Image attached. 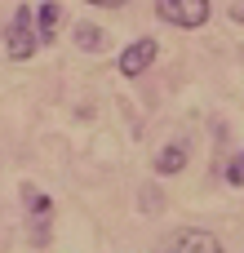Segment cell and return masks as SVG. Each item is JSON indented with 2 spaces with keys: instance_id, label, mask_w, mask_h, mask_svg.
I'll return each mask as SVG.
<instances>
[{
  "instance_id": "6da1fadb",
  "label": "cell",
  "mask_w": 244,
  "mask_h": 253,
  "mask_svg": "<svg viewBox=\"0 0 244 253\" xmlns=\"http://www.w3.org/2000/svg\"><path fill=\"white\" fill-rule=\"evenodd\" d=\"M156 18L178 31H200L213 18V0H156Z\"/></svg>"
},
{
  "instance_id": "7a4b0ae2",
  "label": "cell",
  "mask_w": 244,
  "mask_h": 253,
  "mask_svg": "<svg viewBox=\"0 0 244 253\" xmlns=\"http://www.w3.org/2000/svg\"><path fill=\"white\" fill-rule=\"evenodd\" d=\"M36 49H40V40H36V27H31V4H18L9 27H4V53L13 62H31Z\"/></svg>"
},
{
  "instance_id": "3957f363",
  "label": "cell",
  "mask_w": 244,
  "mask_h": 253,
  "mask_svg": "<svg viewBox=\"0 0 244 253\" xmlns=\"http://www.w3.org/2000/svg\"><path fill=\"white\" fill-rule=\"evenodd\" d=\"M160 58V40L156 36H138L133 44H124V53H120V62H116V71L124 76V80H138L142 71H151V62Z\"/></svg>"
},
{
  "instance_id": "277c9868",
  "label": "cell",
  "mask_w": 244,
  "mask_h": 253,
  "mask_svg": "<svg viewBox=\"0 0 244 253\" xmlns=\"http://www.w3.org/2000/svg\"><path fill=\"white\" fill-rule=\"evenodd\" d=\"M22 209L31 213V222H36V245H44L49 240V218H53V196H44L40 187H31V182H22Z\"/></svg>"
},
{
  "instance_id": "5b68a950",
  "label": "cell",
  "mask_w": 244,
  "mask_h": 253,
  "mask_svg": "<svg viewBox=\"0 0 244 253\" xmlns=\"http://www.w3.org/2000/svg\"><path fill=\"white\" fill-rule=\"evenodd\" d=\"M62 22H67V13H62L58 0H40V4L31 9V27H36V40H40V44H53Z\"/></svg>"
},
{
  "instance_id": "8992f818",
  "label": "cell",
  "mask_w": 244,
  "mask_h": 253,
  "mask_svg": "<svg viewBox=\"0 0 244 253\" xmlns=\"http://www.w3.org/2000/svg\"><path fill=\"white\" fill-rule=\"evenodd\" d=\"M209 249V236L200 231V227H178L164 245H160V253H204Z\"/></svg>"
},
{
  "instance_id": "52a82bcc",
  "label": "cell",
  "mask_w": 244,
  "mask_h": 253,
  "mask_svg": "<svg viewBox=\"0 0 244 253\" xmlns=\"http://www.w3.org/2000/svg\"><path fill=\"white\" fill-rule=\"evenodd\" d=\"M151 169H156L160 178H173V173H182V169H187V147H182V142H169V147H160Z\"/></svg>"
},
{
  "instance_id": "ba28073f",
  "label": "cell",
  "mask_w": 244,
  "mask_h": 253,
  "mask_svg": "<svg viewBox=\"0 0 244 253\" xmlns=\"http://www.w3.org/2000/svg\"><path fill=\"white\" fill-rule=\"evenodd\" d=\"M76 49L80 53H102L107 49V31L93 22H76Z\"/></svg>"
},
{
  "instance_id": "9c48e42d",
  "label": "cell",
  "mask_w": 244,
  "mask_h": 253,
  "mask_svg": "<svg viewBox=\"0 0 244 253\" xmlns=\"http://www.w3.org/2000/svg\"><path fill=\"white\" fill-rule=\"evenodd\" d=\"M227 182H231V187H244V151L227 165Z\"/></svg>"
},
{
  "instance_id": "30bf717a",
  "label": "cell",
  "mask_w": 244,
  "mask_h": 253,
  "mask_svg": "<svg viewBox=\"0 0 244 253\" xmlns=\"http://www.w3.org/2000/svg\"><path fill=\"white\" fill-rule=\"evenodd\" d=\"M227 13H231V22H240V27H244V0H236V4H231Z\"/></svg>"
},
{
  "instance_id": "8fae6325",
  "label": "cell",
  "mask_w": 244,
  "mask_h": 253,
  "mask_svg": "<svg viewBox=\"0 0 244 253\" xmlns=\"http://www.w3.org/2000/svg\"><path fill=\"white\" fill-rule=\"evenodd\" d=\"M84 4H93V9H120L124 0H84Z\"/></svg>"
}]
</instances>
